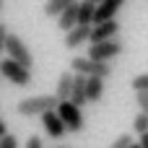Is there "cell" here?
<instances>
[{
  "label": "cell",
  "instance_id": "obj_1",
  "mask_svg": "<svg viewBox=\"0 0 148 148\" xmlns=\"http://www.w3.org/2000/svg\"><path fill=\"white\" fill-rule=\"evenodd\" d=\"M57 107V96L55 94H42V96H29V99H21L18 101V114L23 117H42L44 112L55 109Z\"/></svg>",
  "mask_w": 148,
  "mask_h": 148
},
{
  "label": "cell",
  "instance_id": "obj_2",
  "mask_svg": "<svg viewBox=\"0 0 148 148\" xmlns=\"http://www.w3.org/2000/svg\"><path fill=\"white\" fill-rule=\"evenodd\" d=\"M55 112H57V114H60V120L65 122L68 133H83V127H86V117H83L81 107H75L70 99H68V101H57Z\"/></svg>",
  "mask_w": 148,
  "mask_h": 148
},
{
  "label": "cell",
  "instance_id": "obj_3",
  "mask_svg": "<svg viewBox=\"0 0 148 148\" xmlns=\"http://www.w3.org/2000/svg\"><path fill=\"white\" fill-rule=\"evenodd\" d=\"M70 70L73 73H81V75H96V78H109L112 75V65L109 62H99V60H91V57H73L70 60Z\"/></svg>",
  "mask_w": 148,
  "mask_h": 148
},
{
  "label": "cell",
  "instance_id": "obj_4",
  "mask_svg": "<svg viewBox=\"0 0 148 148\" xmlns=\"http://www.w3.org/2000/svg\"><path fill=\"white\" fill-rule=\"evenodd\" d=\"M125 52V44L120 39H107V42H91L88 47V57L91 60H99V62H109L114 57H120Z\"/></svg>",
  "mask_w": 148,
  "mask_h": 148
},
{
  "label": "cell",
  "instance_id": "obj_5",
  "mask_svg": "<svg viewBox=\"0 0 148 148\" xmlns=\"http://www.w3.org/2000/svg\"><path fill=\"white\" fill-rule=\"evenodd\" d=\"M0 75L5 78V81H10L13 86H29L31 83V68H23L21 62H16V60H0Z\"/></svg>",
  "mask_w": 148,
  "mask_h": 148
},
{
  "label": "cell",
  "instance_id": "obj_6",
  "mask_svg": "<svg viewBox=\"0 0 148 148\" xmlns=\"http://www.w3.org/2000/svg\"><path fill=\"white\" fill-rule=\"evenodd\" d=\"M5 52H8L10 60L21 62L23 68H31V65H34V55H31V49L26 47V42H23L18 34H8V39H5Z\"/></svg>",
  "mask_w": 148,
  "mask_h": 148
},
{
  "label": "cell",
  "instance_id": "obj_7",
  "mask_svg": "<svg viewBox=\"0 0 148 148\" xmlns=\"http://www.w3.org/2000/svg\"><path fill=\"white\" fill-rule=\"evenodd\" d=\"M42 127H44V133H47L49 138H55V140H62V138L68 135V127H65V122L60 120V114H57L55 109H49V112L42 114Z\"/></svg>",
  "mask_w": 148,
  "mask_h": 148
},
{
  "label": "cell",
  "instance_id": "obj_8",
  "mask_svg": "<svg viewBox=\"0 0 148 148\" xmlns=\"http://www.w3.org/2000/svg\"><path fill=\"white\" fill-rule=\"evenodd\" d=\"M120 34V23L114 18L109 21H101V23H94L91 26V42H107V39H117Z\"/></svg>",
  "mask_w": 148,
  "mask_h": 148
},
{
  "label": "cell",
  "instance_id": "obj_9",
  "mask_svg": "<svg viewBox=\"0 0 148 148\" xmlns=\"http://www.w3.org/2000/svg\"><path fill=\"white\" fill-rule=\"evenodd\" d=\"M125 3H127V0H101V3H96L94 23H101V21H109V18H114Z\"/></svg>",
  "mask_w": 148,
  "mask_h": 148
},
{
  "label": "cell",
  "instance_id": "obj_10",
  "mask_svg": "<svg viewBox=\"0 0 148 148\" xmlns=\"http://www.w3.org/2000/svg\"><path fill=\"white\" fill-rule=\"evenodd\" d=\"M83 42H91V26H73L70 31H65V47L68 49H78Z\"/></svg>",
  "mask_w": 148,
  "mask_h": 148
},
{
  "label": "cell",
  "instance_id": "obj_11",
  "mask_svg": "<svg viewBox=\"0 0 148 148\" xmlns=\"http://www.w3.org/2000/svg\"><path fill=\"white\" fill-rule=\"evenodd\" d=\"M101 96H104V78L88 75L86 78V101L96 104V101H101Z\"/></svg>",
  "mask_w": 148,
  "mask_h": 148
},
{
  "label": "cell",
  "instance_id": "obj_12",
  "mask_svg": "<svg viewBox=\"0 0 148 148\" xmlns=\"http://www.w3.org/2000/svg\"><path fill=\"white\" fill-rule=\"evenodd\" d=\"M73 26H78V3H73L70 8H65L57 16V29L60 31H70Z\"/></svg>",
  "mask_w": 148,
  "mask_h": 148
},
{
  "label": "cell",
  "instance_id": "obj_13",
  "mask_svg": "<svg viewBox=\"0 0 148 148\" xmlns=\"http://www.w3.org/2000/svg\"><path fill=\"white\" fill-rule=\"evenodd\" d=\"M73 70H65L60 78H57V88H55V96L57 101H68L70 99V91H73Z\"/></svg>",
  "mask_w": 148,
  "mask_h": 148
},
{
  "label": "cell",
  "instance_id": "obj_14",
  "mask_svg": "<svg viewBox=\"0 0 148 148\" xmlns=\"http://www.w3.org/2000/svg\"><path fill=\"white\" fill-rule=\"evenodd\" d=\"M70 101H73L75 107H83V104H88V101H86V75H81V73H75V75H73V91H70Z\"/></svg>",
  "mask_w": 148,
  "mask_h": 148
},
{
  "label": "cell",
  "instance_id": "obj_15",
  "mask_svg": "<svg viewBox=\"0 0 148 148\" xmlns=\"http://www.w3.org/2000/svg\"><path fill=\"white\" fill-rule=\"evenodd\" d=\"M94 13H96V3L94 0H78V23L81 26H91L94 23Z\"/></svg>",
  "mask_w": 148,
  "mask_h": 148
},
{
  "label": "cell",
  "instance_id": "obj_16",
  "mask_svg": "<svg viewBox=\"0 0 148 148\" xmlns=\"http://www.w3.org/2000/svg\"><path fill=\"white\" fill-rule=\"evenodd\" d=\"M73 3H78V0H47V5H44V13L49 16V18H57L65 8H70Z\"/></svg>",
  "mask_w": 148,
  "mask_h": 148
},
{
  "label": "cell",
  "instance_id": "obj_17",
  "mask_svg": "<svg viewBox=\"0 0 148 148\" xmlns=\"http://www.w3.org/2000/svg\"><path fill=\"white\" fill-rule=\"evenodd\" d=\"M133 130H135L138 135L148 133V114H146V112H138V117L133 120Z\"/></svg>",
  "mask_w": 148,
  "mask_h": 148
},
{
  "label": "cell",
  "instance_id": "obj_18",
  "mask_svg": "<svg viewBox=\"0 0 148 148\" xmlns=\"http://www.w3.org/2000/svg\"><path fill=\"white\" fill-rule=\"evenodd\" d=\"M133 143H135V140H133V135H130V133H122L120 138H114V143H112L109 148H130Z\"/></svg>",
  "mask_w": 148,
  "mask_h": 148
},
{
  "label": "cell",
  "instance_id": "obj_19",
  "mask_svg": "<svg viewBox=\"0 0 148 148\" xmlns=\"http://www.w3.org/2000/svg\"><path fill=\"white\" fill-rule=\"evenodd\" d=\"M130 83H133V88H135V91H148V73H140V75H135Z\"/></svg>",
  "mask_w": 148,
  "mask_h": 148
},
{
  "label": "cell",
  "instance_id": "obj_20",
  "mask_svg": "<svg viewBox=\"0 0 148 148\" xmlns=\"http://www.w3.org/2000/svg\"><path fill=\"white\" fill-rule=\"evenodd\" d=\"M135 101H138L140 112H146V114H148V91H135Z\"/></svg>",
  "mask_w": 148,
  "mask_h": 148
},
{
  "label": "cell",
  "instance_id": "obj_21",
  "mask_svg": "<svg viewBox=\"0 0 148 148\" xmlns=\"http://www.w3.org/2000/svg\"><path fill=\"white\" fill-rule=\"evenodd\" d=\"M0 148H18V140H16V135L5 133V135L0 138Z\"/></svg>",
  "mask_w": 148,
  "mask_h": 148
},
{
  "label": "cell",
  "instance_id": "obj_22",
  "mask_svg": "<svg viewBox=\"0 0 148 148\" xmlns=\"http://www.w3.org/2000/svg\"><path fill=\"white\" fill-rule=\"evenodd\" d=\"M8 34H10V31H8V26L0 21V55L5 52V39H8Z\"/></svg>",
  "mask_w": 148,
  "mask_h": 148
},
{
  "label": "cell",
  "instance_id": "obj_23",
  "mask_svg": "<svg viewBox=\"0 0 148 148\" xmlns=\"http://www.w3.org/2000/svg\"><path fill=\"white\" fill-rule=\"evenodd\" d=\"M23 148H44V143H42L39 135H31V138L26 140V146H23Z\"/></svg>",
  "mask_w": 148,
  "mask_h": 148
},
{
  "label": "cell",
  "instance_id": "obj_24",
  "mask_svg": "<svg viewBox=\"0 0 148 148\" xmlns=\"http://www.w3.org/2000/svg\"><path fill=\"white\" fill-rule=\"evenodd\" d=\"M138 146H140V148H148V133H143V135L138 138Z\"/></svg>",
  "mask_w": 148,
  "mask_h": 148
},
{
  "label": "cell",
  "instance_id": "obj_25",
  "mask_svg": "<svg viewBox=\"0 0 148 148\" xmlns=\"http://www.w3.org/2000/svg\"><path fill=\"white\" fill-rule=\"evenodd\" d=\"M5 133H8V125H5V120H3V117H0V138H3V135H5Z\"/></svg>",
  "mask_w": 148,
  "mask_h": 148
},
{
  "label": "cell",
  "instance_id": "obj_26",
  "mask_svg": "<svg viewBox=\"0 0 148 148\" xmlns=\"http://www.w3.org/2000/svg\"><path fill=\"white\" fill-rule=\"evenodd\" d=\"M52 148H73V146H52Z\"/></svg>",
  "mask_w": 148,
  "mask_h": 148
},
{
  "label": "cell",
  "instance_id": "obj_27",
  "mask_svg": "<svg viewBox=\"0 0 148 148\" xmlns=\"http://www.w3.org/2000/svg\"><path fill=\"white\" fill-rule=\"evenodd\" d=\"M130 148H140V146H138V143H133V146H130Z\"/></svg>",
  "mask_w": 148,
  "mask_h": 148
},
{
  "label": "cell",
  "instance_id": "obj_28",
  "mask_svg": "<svg viewBox=\"0 0 148 148\" xmlns=\"http://www.w3.org/2000/svg\"><path fill=\"white\" fill-rule=\"evenodd\" d=\"M94 3H101V0H94Z\"/></svg>",
  "mask_w": 148,
  "mask_h": 148
},
{
  "label": "cell",
  "instance_id": "obj_29",
  "mask_svg": "<svg viewBox=\"0 0 148 148\" xmlns=\"http://www.w3.org/2000/svg\"><path fill=\"white\" fill-rule=\"evenodd\" d=\"M0 5H3V0H0Z\"/></svg>",
  "mask_w": 148,
  "mask_h": 148
}]
</instances>
